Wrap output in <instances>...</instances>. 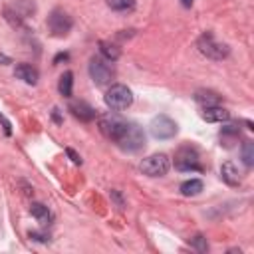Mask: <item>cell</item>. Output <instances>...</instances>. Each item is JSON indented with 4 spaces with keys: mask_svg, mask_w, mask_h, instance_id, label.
<instances>
[{
    "mask_svg": "<svg viewBox=\"0 0 254 254\" xmlns=\"http://www.w3.org/2000/svg\"><path fill=\"white\" fill-rule=\"evenodd\" d=\"M65 153H67V157H69V159H71L75 165H81V157H79V155H77L73 149H69V147H67V149H65Z\"/></svg>",
    "mask_w": 254,
    "mask_h": 254,
    "instance_id": "603a6c76",
    "label": "cell"
},
{
    "mask_svg": "<svg viewBox=\"0 0 254 254\" xmlns=\"http://www.w3.org/2000/svg\"><path fill=\"white\" fill-rule=\"evenodd\" d=\"M220 179H222L226 185L236 187V185L240 183V173H238V167H236L232 161L222 163V167H220Z\"/></svg>",
    "mask_w": 254,
    "mask_h": 254,
    "instance_id": "7c38bea8",
    "label": "cell"
},
{
    "mask_svg": "<svg viewBox=\"0 0 254 254\" xmlns=\"http://www.w3.org/2000/svg\"><path fill=\"white\" fill-rule=\"evenodd\" d=\"M169 167H171V161L165 153H155V155L143 159L139 165L141 173L147 177H163V175H167Z\"/></svg>",
    "mask_w": 254,
    "mask_h": 254,
    "instance_id": "277c9868",
    "label": "cell"
},
{
    "mask_svg": "<svg viewBox=\"0 0 254 254\" xmlns=\"http://www.w3.org/2000/svg\"><path fill=\"white\" fill-rule=\"evenodd\" d=\"M89 75L97 85H107L113 79L115 69L105 58H91L89 60Z\"/></svg>",
    "mask_w": 254,
    "mask_h": 254,
    "instance_id": "8992f818",
    "label": "cell"
},
{
    "mask_svg": "<svg viewBox=\"0 0 254 254\" xmlns=\"http://www.w3.org/2000/svg\"><path fill=\"white\" fill-rule=\"evenodd\" d=\"M242 161H244L246 167L254 165V143L252 141H244V145H242Z\"/></svg>",
    "mask_w": 254,
    "mask_h": 254,
    "instance_id": "d6986e66",
    "label": "cell"
},
{
    "mask_svg": "<svg viewBox=\"0 0 254 254\" xmlns=\"http://www.w3.org/2000/svg\"><path fill=\"white\" fill-rule=\"evenodd\" d=\"M196 46H198L200 54H204V56H206V58H210V60H222V58H226V56H228V52H230V50H228V46H226V44L216 42V40H214V36H212L210 32L202 34V36L198 38Z\"/></svg>",
    "mask_w": 254,
    "mask_h": 254,
    "instance_id": "3957f363",
    "label": "cell"
},
{
    "mask_svg": "<svg viewBox=\"0 0 254 254\" xmlns=\"http://www.w3.org/2000/svg\"><path fill=\"white\" fill-rule=\"evenodd\" d=\"M71 87H73V73L71 71H64V75L60 77V83H58V89L64 97H69L71 95Z\"/></svg>",
    "mask_w": 254,
    "mask_h": 254,
    "instance_id": "9a60e30c",
    "label": "cell"
},
{
    "mask_svg": "<svg viewBox=\"0 0 254 254\" xmlns=\"http://www.w3.org/2000/svg\"><path fill=\"white\" fill-rule=\"evenodd\" d=\"M149 129H151V135H153L155 139H171V137H175L177 131H179L177 123H175L171 117H167V115H157V117L151 121Z\"/></svg>",
    "mask_w": 254,
    "mask_h": 254,
    "instance_id": "9c48e42d",
    "label": "cell"
},
{
    "mask_svg": "<svg viewBox=\"0 0 254 254\" xmlns=\"http://www.w3.org/2000/svg\"><path fill=\"white\" fill-rule=\"evenodd\" d=\"M14 75H16L18 79L30 83V85H34V83L38 81V69L32 67L30 64H18L16 69H14Z\"/></svg>",
    "mask_w": 254,
    "mask_h": 254,
    "instance_id": "4fadbf2b",
    "label": "cell"
},
{
    "mask_svg": "<svg viewBox=\"0 0 254 254\" xmlns=\"http://www.w3.org/2000/svg\"><path fill=\"white\" fill-rule=\"evenodd\" d=\"M117 145H119L123 151H129V153L139 151V149L145 145V133L141 131V127H139V125L129 123V125H127V129H125V133H123V135H121V139L117 141Z\"/></svg>",
    "mask_w": 254,
    "mask_h": 254,
    "instance_id": "52a82bcc",
    "label": "cell"
},
{
    "mask_svg": "<svg viewBox=\"0 0 254 254\" xmlns=\"http://www.w3.org/2000/svg\"><path fill=\"white\" fill-rule=\"evenodd\" d=\"M62 60H67V54H58L56 60H54V64H58V62H62Z\"/></svg>",
    "mask_w": 254,
    "mask_h": 254,
    "instance_id": "d4e9b609",
    "label": "cell"
},
{
    "mask_svg": "<svg viewBox=\"0 0 254 254\" xmlns=\"http://www.w3.org/2000/svg\"><path fill=\"white\" fill-rule=\"evenodd\" d=\"M99 52H101V56L107 60V62H115L117 58H119V48L117 46H113V44H109V42H101L99 44Z\"/></svg>",
    "mask_w": 254,
    "mask_h": 254,
    "instance_id": "e0dca14e",
    "label": "cell"
},
{
    "mask_svg": "<svg viewBox=\"0 0 254 254\" xmlns=\"http://www.w3.org/2000/svg\"><path fill=\"white\" fill-rule=\"evenodd\" d=\"M69 111L79 121H93L95 119V109L85 101H71L69 103Z\"/></svg>",
    "mask_w": 254,
    "mask_h": 254,
    "instance_id": "30bf717a",
    "label": "cell"
},
{
    "mask_svg": "<svg viewBox=\"0 0 254 254\" xmlns=\"http://www.w3.org/2000/svg\"><path fill=\"white\" fill-rule=\"evenodd\" d=\"M200 117L204 121H208V123H222V121H226L230 117V113L220 105H210V107H202Z\"/></svg>",
    "mask_w": 254,
    "mask_h": 254,
    "instance_id": "8fae6325",
    "label": "cell"
},
{
    "mask_svg": "<svg viewBox=\"0 0 254 254\" xmlns=\"http://www.w3.org/2000/svg\"><path fill=\"white\" fill-rule=\"evenodd\" d=\"M28 236H30L32 240H38V242H48V236H46L44 232H36V230H30V232H28Z\"/></svg>",
    "mask_w": 254,
    "mask_h": 254,
    "instance_id": "7402d4cb",
    "label": "cell"
},
{
    "mask_svg": "<svg viewBox=\"0 0 254 254\" xmlns=\"http://www.w3.org/2000/svg\"><path fill=\"white\" fill-rule=\"evenodd\" d=\"M202 190V181H198V179H190V181H185L183 185H181V192L185 194V196H194V194H198Z\"/></svg>",
    "mask_w": 254,
    "mask_h": 254,
    "instance_id": "2e32d148",
    "label": "cell"
},
{
    "mask_svg": "<svg viewBox=\"0 0 254 254\" xmlns=\"http://www.w3.org/2000/svg\"><path fill=\"white\" fill-rule=\"evenodd\" d=\"M131 103H133V93L127 85L115 83L105 93V105L111 109H127Z\"/></svg>",
    "mask_w": 254,
    "mask_h": 254,
    "instance_id": "7a4b0ae2",
    "label": "cell"
},
{
    "mask_svg": "<svg viewBox=\"0 0 254 254\" xmlns=\"http://www.w3.org/2000/svg\"><path fill=\"white\" fill-rule=\"evenodd\" d=\"M30 212H32V216H34L40 224H44V226L52 222V212H50V208H48L46 204H42V202H32Z\"/></svg>",
    "mask_w": 254,
    "mask_h": 254,
    "instance_id": "5bb4252c",
    "label": "cell"
},
{
    "mask_svg": "<svg viewBox=\"0 0 254 254\" xmlns=\"http://www.w3.org/2000/svg\"><path fill=\"white\" fill-rule=\"evenodd\" d=\"M196 103H200L202 107H210V105H218V95L212 91H196L194 95Z\"/></svg>",
    "mask_w": 254,
    "mask_h": 254,
    "instance_id": "ac0fdd59",
    "label": "cell"
},
{
    "mask_svg": "<svg viewBox=\"0 0 254 254\" xmlns=\"http://www.w3.org/2000/svg\"><path fill=\"white\" fill-rule=\"evenodd\" d=\"M192 246L198 250V252H206L208 250V244H206V238L202 236V234H196L194 238H192Z\"/></svg>",
    "mask_w": 254,
    "mask_h": 254,
    "instance_id": "44dd1931",
    "label": "cell"
},
{
    "mask_svg": "<svg viewBox=\"0 0 254 254\" xmlns=\"http://www.w3.org/2000/svg\"><path fill=\"white\" fill-rule=\"evenodd\" d=\"M107 4H109V8H113L117 12H125L135 6V0H107Z\"/></svg>",
    "mask_w": 254,
    "mask_h": 254,
    "instance_id": "ffe728a7",
    "label": "cell"
},
{
    "mask_svg": "<svg viewBox=\"0 0 254 254\" xmlns=\"http://www.w3.org/2000/svg\"><path fill=\"white\" fill-rule=\"evenodd\" d=\"M71 26H73L71 16H69L67 12H64V10H60V8L52 10V14L48 16V30H50L52 36H56V38L67 36L69 30H71Z\"/></svg>",
    "mask_w": 254,
    "mask_h": 254,
    "instance_id": "5b68a950",
    "label": "cell"
},
{
    "mask_svg": "<svg viewBox=\"0 0 254 254\" xmlns=\"http://www.w3.org/2000/svg\"><path fill=\"white\" fill-rule=\"evenodd\" d=\"M52 115H54V119H56V121H58V123H60V121H62V119H60V113H58V109H54V113H52Z\"/></svg>",
    "mask_w": 254,
    "mask_h": 254,
    "instance_id": "4316f807",
    "label": "cell"
},
{
    "mask_svg": "<svg viewBox=\"0 0 254 254\" xmlns=\"http://www.w3.org/2000/svg\"><path fill=\"white\" fill-rule=\"evenodd\" d=\"M0 123L4 125V131H6V135H10V133H12V125H10V121H8V119H6L2 113H0Z\"/></svg>",
    "mask_w": 254,
    "mask_h": 254,
    "instance_id": "cb8c5ba5",
    "label": "cell"
},
{
    "mask_svg": "<svg viewBox=\"0 0 254 254\" xmlns=\"http://www.w3.org/2000/svg\"><path fill=\"white\" fill-rule=\"evenodd\" d=\"M127 121L125 119H121L119 115H113V113H107V115H101L99 117V131L107 137V139H111V141H119L121 139V135L125 133V129H127Z\"/></svg>",
    "mask_w": 254,
    "mask_h": 254,
    "instance_id": "6da1fadb",
    "label": "cell"
},
{
    "mask_svg": "<svg viewBox=\"0 0 254 254\" xmlns=\"http://www.w3.org/2000/svg\"><path fill=\"white\" fill-rule=\"evenodd\" d=\"M175 167L179 171H185V173H189V171H202L196 149H192V147H181L177 151V155H175Z\"/></svg>",
    "mask_w": 254,
    "mask_h": 254,
    "instance_id": "ba28073f",
    "label": "cell"
},
{
    "mask_svg": "<svg viewBox=\"0 0 254 254\" xmlns=\"http://www.w3.org/2000/svg\"><path fill=\"white\" fill-rule=\"evenodd\" d=\"M192 2H194V0H181V4H183L185 8H190V6H192Z\"/></svg>",
    "mask_w": 254,
    "mask_h": 254,
    "instance_id": "484cf974",
    "label": "cell"
},
{
    "mask_svg": "<svg viewBox=\"0 0 254 254\" xmlns=\"http://www.w3.org/2000/svg\"><path fill=\"white\" fill-rule=\"evenodd\" d=\"M0 62H6V64H10V58H6L4 54H0Z\"/></svg>",
    "mask_w": 254,
    "mask_h": 254,
    "instance_id": "83f0119b",
    "label": "cell"
}]
</instances>
